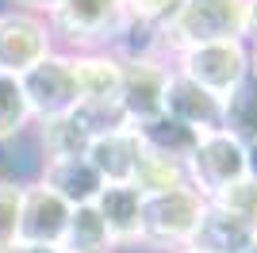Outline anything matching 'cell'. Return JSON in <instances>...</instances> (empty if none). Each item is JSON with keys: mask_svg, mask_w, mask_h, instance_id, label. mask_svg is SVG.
I'll list each match as a JSON object with an SVG mask.
<instances>
[{"mask_svg": "<svg viewBox=\"0 0 257 253\" xmlns=\"http://www.w3.org/2000/svg\"><path fill=\"white\" fill-rule=\"evenodd\" d=\"M249 31V0H184L158 35L154 54L169 62L173 54L211 46V42H246Z\"/></svg>", "mask_w": 257, "mask_h": 253, "instance_id": "1", "label": "cell"}, {"mask_svg": "<svg viewBox=\"0 0 257 253\" xmlns=\"http://www.w3.org/2000/svg\"><path fill=\"white\" fill-rule=\"evenodd\" d=\"M46 23L62 54L119 50L131 35L127 0H62Z\"/></svg>", "mask_w": 257, "mask_h": 253, "instance_id": "2", "label": "cell"}, {"mask_svg": "<svg viewBox=\"0 0 257 253\" xmlns=\"http://www.w3.org/2000/svg\"><path fill=\"white\" fill-rule=\"evenodd\" d=\"M207 200L192 184H177V188L161 192H142V211H139V245L158 253H177L192 242L200 215Z\"/></svg>", "mask_w": 257, "mask_h": 253, "instance_id": "3", "label": "cell"}, {"mask_svg": "<svg viewBox=\"0 0 257 253\" xmlns=\"http://www.w3.org/2000/svg\"><path fill=\"white\" fill-rule=\"evenodd\" d=\"M249 62H253L249 42H211V46H192V50H181L169 58V65L181 77L196 81L200 88H207L219 100L246 77Z\"/></svg>", "mask_w": 257, "mask_h": 253, "instance_id": "4", "label": "cell"}, {"mask_svg": "<svg viewBox=\"0 0 257 253\" xmlns=\"http://www.w3.org/2000/svg\"><path fill=\"white\" fill-rule=\"evenodd\" d=\"M184 177L204 200H215L223 188L246 177V146L238 138H230L226 131L200 135L188 161H184Z\"/></svg>", "mask_w": 257, "mask_h": 253, "instance_id": "5", "label": "cell"}, {"mask_svg": "<svg viewBox=\"0 0 257 253\" xmlns=\"http://www.w3.org/2000/svg\"><path fill=\"white\" fill-rule=\"evenodd\" d=\"M165 81H169V62L161 54H119V107L127 123H146L161 115Z\"/></svg>", "mask_w": 257, "mask_h": 253, "instance_id": "6", "label": "cell"}, {"mask_svg": "<svg viewBox=\"0 0 257 253\" xmlns=\"http://www.w3.org/2000/svg\"><path fill=\"white\" fill-rule=\"evenodd\" d=\"M20 88H23V96H27V107H31L35 123L69 115V111L81 104V92H77V77H73V65H69V54H62V50L46 54L39 65H31V69L20 77Z\"/></svg>", "mask_w": 257, "mask_h": 253, "instance_id": "7", "label": "cell"}, {"mask_svg": "<svg viewBox=\"0 0 257 253\" xmlns=\"http://www.w3.org/2000/svg\"><path fill=\"white\" fill-rule=\"evenodd\" d=\"M58 46H54L50 23L43 16H31L20 8L0 12V73L23 77L31 65H39Z\"/></svg>", "mask_w": 257, "mask_h": 253, "instance_id": "8", "label": "cell"}, {"mask_svg": "<svg viewBox=\"0 0 257 253\" xmlns=\"http://www.w3.org/2000/svg\"><path fill=\"white\" fill-rule=\"evenodd\" d=\"M161 115L188 126L192 135H211V131H223V100L211 96L207 88H200L196 81L181 77L169 65V81H165V96H161Z\"/></svg>", "mask_w": 257, "mask_h": 253, "instance_id": "9", "label": "cell"}, {"mask_svg": "<svg viewBox=\"0 0 257 253\" xmlns=\"http://www.w3.org/2000/svg\"><path fill=\"white\" fill-rule=\"evenodd\" d=\"M69 203L50 192L43 180L23 184V200H20V234L16 242H31V245H62L65 222H69Z\"/></svg>", "mask_w": 257, "mask_h": 253, "instance_id": "10", "label": "cell"}, {"mask_svg": "<svg viewBox=\"0 0 257 253\" xmlns=\"http://www.w3.org/2000/svg\"><path fill=\"white\" fill-rule=\"evenodd\" d=\"M88 165L96 169V177L104 184H135V169L142 158V142L135 135V126H119V131H107V135L92 138L88 146Z\"/></svg>", "mask_w": 257, "mask_h": 253, "instance_id": "11", "label": "cell"}, {"mask_svg": "<svg viewBox=\"0 0 257 253\" xmlns=\"http://www.w3.org/2000/svg\"><path fill=\"white\" fill-rule=\"evenodd\" d=\"M96 215L104 219L107 238L115 249L139 245V211H142V192L135 184H104L100 196L92 200Z\"/></svg>", "mask_w": 257, "mask_h": 253, "instance_id": "12", "label": "cell"}, {"mask_svg": "<svg viewBox=\"0 0 257 253\" xmlns=\"http://www.w3.org/2000/svg\"><path fill=\"white\" fill-rule=\"evenodd\" d=\"M77 77L81 104H119V54L115 50H88L69 54Z\"/></svg>", "mask_w": 257, "mask_h": 253, "instance_id": "13", "label": "cell"}, {"mask_svg": "<svg viewBox=\"0 0 257 253\" xmlns=\"http://www.w3.org/2000/svg\"><path fill=\"white\" fill-rule=\"evenodd\" d=\"M253 238H257V230L249 222H242V219H234L230 211L207 203L204 215H200V226H196V234H192V242H188V249H200V253H246Z\"/></svg>", "mask_w": 257, "mask_h": 253, "instance_id": "14", "label": "cell"}, {"mask_svg": "<svg viewBox=\"0 0 257 253\" xmlns=\"http://www.w3.org/2000/svg\"><path fill=\"white\" fill-rule=\"evenodd\" d=\"M39 180H43L50 192H58L69 207H81V203H92L104 188V180L96 177V169L88 165V158H62V161H43L39 169Z\"/></svg>", "mask_w": 257, "mask_h": 253, "instance_id": "15", "label": "cell"}, {"mask_svg": "<svg viewBox=\"0 0 257 253\" xmlns=\"http://www.w3.org/2000/svg\"><path fill=\"white\" fill-rule=\"evenodd\" d=\"M223 131L230 138H238L242 146L257 142V50L246 77L223 96Z\"/></svg>", "mask_w": 257, "mask_h": 253, "instance_id": "16", "label": "cell"}, {"mask_svg": "<svg viewBox=\"0 0 257 253\" xmlns=\"http://www.w3.org/2000/svg\"><path fill=\"white\" fill-rule=\"evenodd\" d=\"M39 146H43V161H62V158H85L92 146L88 126L77 119V111L58 119H43L39 123Z\"/></svg>", "mask_w": 257, "mask_h": 253, "instance_id": "17", "label": "cell"}, {"mask_svg": "<svg viewBox=\"0 0 257 253\" xmlns=\"http://www.w3.org/2000/svg\"><path fill=\"white\" fill-rule=\"evenodd\" d=\"M135 126V135H139V142L146 150H154V154H161V158H169V161H188V154H192L196 146V138L188 126L181 123H173L169 115H158V119H146V123H131Z\"/></svg>", "mask_w": 257, "mask_h": 253, "instance_id": "18", "label": "cell"}, {"mask_svg": "<svg viewBox=\"0 0 257 253\" xmlns=\"http://www.w3.org/2000/svg\"><path fill=\"white\" fill-rule=\"evenodd\" d=\"M58 249L62 253H115V245L107 238V226L96 215V207L81 203V207L69 211V222H65V234H62Z\"/></svg>", "mask_w": 257, "mask_h": 253, "instance_id": "19", "label": "cell"}, {"mask_svg": "<svg viewBox=\"0 0 257 253\" xmlns=\"http://www.w3.org/2000/svg\"><path fill=\"white\" fill-rule=\"evenodd\" d=\"M31 123L35 119H31V107H27V96L20 88V77L0 73V142L20 138Z\"/></svg>", "mask_w": 257, "mask_h": 253, "instance_id": "20", "label": "cell"}, {"mask_svg": "<svg viewBox=\"0 0 257 253\" xmlns=\"http://www.w3.org/2000/svg\"><path fill=\"white\" fill-rule=\"evenodd\" d=\"M207 203H215V207H223V211H230L234 219L249 222V226L257 230V184H253L249 177L234 180L230 188H223L215 200H207Z\"/></svg>", "mask_w": 257, "mask_h": 253, "instance_id": "21", "label": "cell"}, {"mask_svg": "<svg viewBox=\"0 0 257 253\" xmlns=\"http://www.w3.org/2000/svg\"><path fill=\"white\" fill-rule=\"evenodd\" d=\"M184 0H127V16H131V27H139L146 35H158L165 23L177 16Z\"/></svg>", "mask_w": 257, "mask_h": 253, "instance_id": "22", "label": "cell"}, {"mask_svg": "<svg viewBox=\"0 0 257 253\" xmlns=\"http://www.w3.org/2000/svg\"><path fill=\"white\" fill-rule=\"evenodd\" d=\"M20 200H23L20 180H0V253L20 234Z\"/></svg>", "mask_w": 257, "mask_h": 253, "instance_id": "23", "label": "cell"}, {"mask_svg": "<svg viewBox=\"0 0 257 253\" xmlns=\"http://www.w3.org/2000/svg\"><path fill=\"white\" fill-rule=\"evenodd\" d=\"M62 0H8V8H20V12H31V16H50L54 8H58Z\"/></svg>", "mask_w": 257, "mask_h": 253, "instance_id": "24", "label": "cell"}, {"mask_svg": "<svg viewBox=\"0 0 257 253\" xmlns=\"http://www.w3.org/2000/svg\"><path fill=\"white\" fill-rule=\"evenodd\" d=\"M4 253H62L58 245H31V242H12Z\"/></svg>", "mask_w": 257, "mask_h": 253, "instance_id": "25", "label": "cell"}, {"mask_svg": "<svg viewBox=\"0 0 257 253\" xmlns=\"http://www.w3.org/2000/svg\"><path fill=\"white\" fill-rule=\"evenodd\" d=\"M246 177L257 184V142H253V146H246Z\"/></svg>", "mask_w": 257, "mask_h": 253, "instance_id": "26", "label": "cell"}, {"mask_svg": "<svg viewBox=\"0 0 257 253\" xmlns=\"http://www.w3.org/2000/svg\"><path fill=\"white\" fill-rule=\"evenodd\" d=\"M246 42L257 46V0H249V31H246Z\"/></svg>", "mask_w": 257, "mask_h": 253, "instance_id": "27", "label": "cell"}, {"mask_svg": "<svg viewBox=\"0 0 257 253\" xmlns=\"http://www.w3.org/2000/svg\"><path fill=\"white\" fill-rule=\"evenodd\" d=\"M246 253H257V238H253V242H249V249Z\"/></svg>", "mask_w": 257, "mask_h": 253, "instance_id": "28", "label": "cell"}, {"mask_svg": "<svg viewBox=\"0 0 257 253\" xmlns=\"http://www.w3.org/2000/svg\"><path fill=\"white\" fill-rule=\"evenodd\" d=\"M177 253H200V249H188V245H184V249H177Z\"/></svg>", "mask_w": 257, "mask_h": 253, "instance_id": "29", "label": "cell"}]
</instances>
